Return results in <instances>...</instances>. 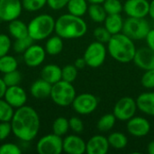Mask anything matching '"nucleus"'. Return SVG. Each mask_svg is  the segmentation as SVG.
<instances>
[{
    "instance_id": "4c0bfd02",
    "label": "nucleus",
    "mask_w": 154,
    "mask_h": 154,
    "mask_svg": "<svg viewBox=\"0 0 154 154\" xmlns=\"http://www.w3.org/2000/svg\"><path fill=\"white\" fill-rule=\"evenodd\" d=\"M141 83L143 88L152 89L154 88V69L145 70L143 73L142 79H141Z\"/></svg>"
},
{
    "instance_id": "4468645a",
    "label": "nucleus",
    "mask_w": 154,
    "mask_h": 154,
    "mask_svg": "<svg viewBox=\"0 0 154 154\" xmlns=\"http://www.w3.org/2000/svg\"><path fill=\"white\" fill-rule=\"evenodd\" d=\"M4 98L14 109H16L23 106H25L28 97L26 91L22 87L17 85L13 87H7L4 95Z\"/></svg>"
},
{
    "instance_id": "c85d7f7f",
    "label": "nucleus",
    "mask_w": 154,
    "mask_h": 154,
    "mask_svg": "<svg viewBox=\"0 0 154 154\" xmlns=\"http://www.w3.org/2000/svg\"><path fill=\"white\" fill-rule=\"evenodd\" d=\"M116 122V117L115 116L114 114H106L99 118L97 124V127L100 132L103 133L108 132L115 126Z\"/></svg>"
},
{
    "instance_id": "a18cd8bd",
    "label": "nucleus",
    "mask_w": 154,
    "mask_h": 154,
    "mask_svg": "<svg viewBox=\"0 0 154 154\" xmlns=\"http://www.w3.org/2000/svg\"><path fill=\"white\" fill-rule=\"evenodd\" d=\"M74 65H75V67H76L78 69H84L86 66H88V65H87V62H86V60H85V59H84L83 57H82V58H78V59L75 60Z\"/></svg>"
},
{
    "instance_id": "bb28decb",
    "label": "nucleus",
    "mask_w": 154,
    "mask_h": 154,
    "mask_svg": "<svg viewBox=\"0 0 154 154\" xmlns=\"http://www.w3.org/2000/svg\"><path fill=\"white\" fill-rule=\"evenodd\" d=\"M107 140H108L109 145L116 150L125 149L128 143V139L125 136V134H124L123 133H120V132L112 133L107 137Z\"/></svg>"
},
{
    "instance_id": "f8f14e48",
    "label": "nucleus",
    "mask_w": 154,
    "mask_h": 154,
    "mask_svg": "<svg viewBox=\"0 0 154 154\" xmlns=\"http://www.w3.org/2000/svg\"><path fill=\"white\" fill-rule=\"evenodd\" d=\"M46 54L45 49L42 46L33 43L23 53V60L28 67L35 68L42 64Z\"/></svg>"
},
{
    "instance_id": "39448f33",
    "label": "nucleus",
    "mask_w": 154,
    "mask_h": 154,
    "mask_svg": "<svg viewBox=\"0 0 154 154\" xmlns=\"http://www.w3.org/2000/svg\"><path fill=\"white\" fill-rule=\"evenodd\" d=\"M76 96V90L72 83L61 79L52 85L50 97L55 105L66 107L72 105Z\"/></svg>"
},
{
    "instance_id": "a19ab883",
    "label": "nucleus",
    "mask_w": 154,
    "mask_h": 154,
    "mask_svg": "<svg viewBox=\"0 0 154 154\" xmlns=\"http://www.w3.org/2000/svg\"><path fill=\"white\" fill-rule=\"evenodd\" d=\"M69 129L75 134H81L84 130V124L82 120L78 116H72L69 120Z\"/></svg>"
},
{
    "instance_id": "473e14b6",
    "label": "nucleus",
    "mask_w": 154,
    "mask_h": 154,
    "mask_svg": "<svg viewBox=\"0 0 154 154\" xmlns=\"http://www.w3.org/2000/svg\"><path fill=\"white\" fill-rule=\"evenodd\" d=\"M103 7L107 14H121L124 11V5L119 0H106L103 3Z\"/></svg>"
},
{
    "instance_id": "8fccbe9b",
    "label": "nucleus",
    "mask_w": 154,
    "mask_h": 154,
    "mask_svg": "<svg viewBox=\"0 0 154 154\" xmlns=\"http://www.w3.org/2000/svg\"><path fill=\"white\" fill-rule=\"evenodd\" d=\"M90 4H103L106 0H88Z\"/></svg>"
},
{
    "instance_id": "f03ea898",
    "label": "nucleus",
    "mask_w": 154,
    "mask_h": 154,
    "mask_svg": "<svg viewBox=\"0 0 154 154\" xmlns=\"http://www.w3.org/2000/svg\"><path fill=\"white\" fill-rule=\"evenodd\" d=\"M87 23L69 13L60 15L55 21V32L62 39H78L87 33Z\"/></svg>"
},
{
    "instance_id": "c03bdc74",
    "label": "nucleus",
    "mask_w": 154,
    "mask_h": 154,
    "mask_svg": "<svg viewBox=\"0 0 154 154\" xmlns=\"http://www.w3.org/2000/svg\"><path fill=\"white\" fill-rule=\"evenodd\" d=\"M145 40H146L148 47L150 49H152L154 51V29H151L150 30V32H148Z\"/></svg>"
},
{
    "instance_id": "09e8293b",
    "label": "nucleus",
    "mask_w": 154,
    "mask_h": 154,
    "mask_svg": "<svg viewBox=\"0 0 154 154\" xmlns=\"http://www.w3.org/2000/svg\"><path fill=\"white\" fill-rule=\"evenodd\" d=\"M147 151L150 154H154V141H152L148 146H147Z\"/></svg>"
},
{
    "instance_id": "f257e3e1",
    "label": "nucleus",
    "mask_w": 154,
    "mask_h": 154,
    "mask_svg": "<svg viewBox=\"0 0 154 154\" xmlns=\"http://www.w3.org/2000/svg\"><path fill=\"white\" fill-rule=\"evenodd\" d=\"M12 133L23 142H32L40 131V116L37 111L29 106L16 108L10 121Z\"/></svg>"
},
{
    "instance_id": "e433bc0d",
    "label": "nucleus",
    "mask_w": 154,
    "mask_h": 154,
    "mask_svg": "<svg viewBox=\"0 0 154 154\" xmlns=\"http://www.w3.org/2000/svg\"><path fill=\"white\" fill-rule=\"evenodd\" d=\"M93 35L96 39V41L102 42V43H107L112 36V34L107 31L106 27H97L94 30Z\"/></svg>"
},
{
    "instance_id": "49530a36",
    "label": "nucleus",
    "mask_w": 154,
    "mask_h": 154,
    "mask_svg": "<svg viewBox=\"0 0 154 154\" xmlns=\"http://www.w3.org/2000/svg\"><path fill=\"white\" fill-rule=\"evenodd\" d=\"M5 90H6V86L4 83L2 78H0V98H3L4 97V95H5Z\"/></svg>"
},
{
    "instance_id": "f3484780",
    "label": "nucleus",
    "mask_w": 154,
    "mask_h": 154,
    "mask_svg": "<svg viewBox=\"0 0 154 154\" xmlns=\"http://www.w3.org/2000/svg\"><path fill=\"white\" fill-rule=\"evenodd\" d=\"M109 147L107 138L104 135L97 134L86 143V152L88 154H106Z\"/></svg>"
},
{
    "instance_id": "6ab92c4d",
    "label": "nucleus",
    "mask_w": 154,
    "mask_h": 154,
    "mask_svg": "<svg viewBox=\"0 0 154 154\" xmlns=\"http://www.w3.org/2000/svg\"><path fill=\"white\" fill-rule=\"evenodd\" d=\"M51 84H50L49 82L41 78L32 84L30 88V93L32 97H33L34 98L45 99L51 96Z\"/></svg>"
},
{
    "instance_id": "9d476101",
    "label": "nucleus",
    "mask_w": 154,
    "mask_h": 154,
    "mask_svg": "<svg viewBox=\"0 0 154 154\" xmlns=\"http://www.w3.org/2000/svg\"><path fill=\"white\" fill-rule=\"evenodd\" d=\"M137 109L136 100L131 97H124L116 103L113 114L119 121L125 122L134 116Z\"/></svg>"
},
{
    "instance_id": "c9c22d12",
    "label": "nucleus",
    "mask_w": 154,
    "mask_h": 154,
    "mask_svg": "<svg viewBox=\"0 0 154 154\" xmlns=\"http://www.w3.org/2000/svg\"><path fill=\"white\" fill-rule=\"evenodd\" d=\"M23 7L28 12H36L47 5V0H22Z\"/></svg>"
},
{
    "instance_id": "ea45409f",
    "label": "nucleus",
    "mask_w": 154,
    "mask_h": 154,
    "mask_svg": "<svg viewBox=\"0 0 154 154\" xmlns=\"http://www.w3.org/2000/svg\"><path fill=\"white\" fill-rule=\"evenodd\" d=\"M21 148L13 143H5L0 145V154H21Z\"/></svg>"
},
{
    "instance_id": "423d86ee",
    "label": "nucleus",
    "mask_w": 154,
    "mask_h": 154,
    "mask_svg": "<svg viewBox=\"0 0 154 154\" xmlns=\"http://www.w3.org/2000/svg\"><path fill=\"white\" fill-rule=\"evenodd\" d=\"M149 22L145 18L128 17L124 22L122 32L132 40H143L151 30Z\"/></svg>"
},
{
    "instance_id": "de8ad7c7",
    "label": "nucleus",
    "mask_w": 154,
    "mask_h": 154,
    "mask_svg": "<svg viewBox=\"0 0 154 154\" xmlns=\"http://www.w3.org/2000/svg\"><path fill=\"white\" fill-rule=\"evenodd\" d=\"M149 15L154 20V0H152L149 4Z\"/></svg>"
},
{
    "instance_id": "2f4dec72",
    "label": "nucleus",
    "mask_w": 154,
    "mask_h": 154,
    "mask_svg": "<svg viewBox=\"0 0 154 154\" xmlns=\"http://www.w3.org/2000/svg\"><path fill=\"white\" fill-rule=\"evenodd\" d=\"M2 79H3L4 83L5 84L6 88L17 86V85H20V83L22 81V74L20 71L15 69L14 71L5 73L4 76L2 77Z\"/></svg>"
},
{
    "instance_id": "4be33fe9",
    "label": "nucleus",
    "mask_w": 154,
    "mask_h": 154,
    "mask_svg": "<svg viewBox=\"0 0 154 154\" xmlns=\"http://www.w3.org/2000/svg\"><path fill=\"white\" fill-rule=\"evenodd\" d=\"M124 22L125 21L120 14H107L106 20L104 21L105 27L112 35L122 32L124 27Z\"/></svg>"
},
{
    "instance_id": "a211bd4d",
    "label": "nucleus",
    "mask_w": 154,
    "mask_h": 154,
    "mask_svg": "<svg viewBox=\"0 0 154 154\" xmlns=\"http://www.w3.org/2000/svg\"><path fill=\"white\" fill-rule=\"evenodd\" d=\"M63 152L68 154L86 152V142L77 134H70L63 139Z\"/></svg>"
},
{
    "instance_id": "cd10ccee",
    "label": "nucleus",
    "mask_w": 154,
    "mask_h": 154,
    "mask_svg": "<svg viewBox=\"0 0 154 154\" xmlns=\"http://www.w3.org/2000/svg\"><path fill=\"white\" fill-rule=\"evenodd\" d=\"M18 62L17 60L12 55H4L0 57V72L5 74L10 71L17 69Z\"/></svg>"
},
{
    "instance_id": "1a4fd4ad",
    "label": "nucleus",
    "mask_w": 154,
    "mask_h": 154,
    "mask_svg": "<svg viewBox=\"0 0 154 154\" xmlns=\"http://www.w3.org/2000/svg\"><path fill=\"white\" fill-rule=\"evenodd\" d=\"M72 107L76 113L82 116L92 114L98 106V99L96 96L89 93H82L75 97Z\"/></svg>"
},
{
    "instance_id": "7c9ffc66",
    "label": "nucleus",
    "mask_w": 154,
    "mask_h": 154,
    "mask_svg": "<svg viewBox=\"0 0 154 154\" xmlns=\"http://www.w3.org/2000/svg\"><path fill=\"white\" fill-rule=\"evenodd\" d=\"M14 111V108L4 97L0 98V122H10Z\"/></svg>"
},
{
    "instance_id": "20e7f679",
    "label": "nucleus",
    "mask_w": 154,
    "mask_h": 154,
    "mask_svg": "<svg viewBox=\"0 0 154 154\" xmlns=\"http://www.w3.org/2000/svg\"><path fill=\"white\" fill-rule=\"evenodd\" d=\"M54 18L48 14H42L32 18L28 23V34L35 41L48 39L55 31Z\"/></svg>"
},
{
    "instance_id": "79ce46f5",
    "label": "nucleus",
    "mask_w": 154,
    "mask_h": 154,
    "mask_svg": "<svg viewBox=\"0 0 154 154\" xmlns=\"http://www.w3.org/2000/svg\"><path fill=\"white\" fill-rule=\"evenodd\" d=\"M12 134V126L10 122H0V142L6 140Z\"/></svg>"
},
{
    "instance_id": "5701e85b",
    "label": "nucleus",
    "mask_w": 154,
    "mask_h": 154,
    "mask_svg": "<svg viewBox=\"0 0 154 154\" xmlns=\"http://www.w3.org/2000/svg\"><path fill=\"white\" fill-rule=\"evenodd\" d=\"M8 31L12 37L14 39H20L28 36V24H26L24 22L14 19L11 22H9L8 24Z\"/></svg>"
},
{
    "instance_id": "393cba45",
    "label": "nucleus",
    "mask_w": 154,
    "mask_h": 154,
    "mask_svg": "<svg viewBox=\"0 0 154 154\" xmlns=\"http://www.w3.org/2000/svg\"><path fill=\"white\" fill-rule=\"evenodd\" d=\"M67 8L69 14L82 17L88 9L87 0H69Z\"/></svg>"
},
{
    "instance_id": "ddd939ff",
    "label": "nucleus",
    "mask_w": 154,
    "mask_h": 154,
    "mask_svg": "<svg viewBox=\"0 0 154 154\" xmlns=\"http://www.w3.org/2000/svg\"><path fill=\"white\" fill-rule=\"evenodd\" d=\"M149 4L147 0H126L124 11L128 17L145 18L149 14Z\"/></svg>"
},
{
    "instance_id": "0eeeda50",
    "label": "nucleus",
    "mask_w": 154,
    "mask_h": 154,
    "mask_svg": "<svg viewBox=\"0 0 154 154\" xmlns=\"http://www.w3.org/2000/svg\"><path fill=\"white\" fill-rule=\"evenodd\" d=\"M106 51L107 50L104 43L96 41L87 47L83 58L88 67L98 68L104 63L106 57Z\"/></svg>"
},
{
    "instance_id": "c756f323",
    "label": "nucleus",
    "mask_w": 154,
    "mask_h": 154,
    "mask_svg": "<svg viewBox=\"0 0 154 154\" xmlns=\"http://www.w3.org/2000/svg\"><path fill=\"white\" fill-rule=\"evenodd\" d=\"M69 130V120L63 116H60L56 118L52 124V133L59 135L63 136L65 135L68 131Z\"/></svg>"
},
{
    "instance_id": "a878e982",
    "label": "nucleus",
    "mask_w": 154,
    "mask_h": 154,
    "mask_svg": "<svg viewBox=\"0 0 154 154\" xmlns=\"http://www.w3.org/2000/svg\"><path fill=\"white\" fill-rule=\"evenodd\" d=\"M88 13L91 20L95 23H103L107 16V14L105 11L102 4H90Z\"/></svg>"
},
{
    "instance_id": "9b49d317",
    "label": "nucleus",
    "mask_w": 154,
    "mask_h": 154,
    "mask_svg": "<svg viewBox=\"0 0 154 154\" xmlns=\"http://www.w3.org/2000/svg\"><path fill=\"white\" fill-rule=\"evenodd\" d=\"M23 9L22 0H0V20L9 23L18 19Z\"/></svg>"
},
{
    "instance_id": "72a5a7b5",
    "label": "nucleus",
    "mask_w": 154,
    "mask_h": 154,
    "mask_svg": "<svg viewBox=\"0 0 154 154\" xmlns=\"http://www.w3.org/2000/svg\"><path fill=\"white\" fill-rule=\"evenodd\" d=\"M78 77V69L75 65L69 64L61 69V79L67 82H74Z\"/></svg>"
},
{
    "instance_id": "7ed1b4c3",
    "label": "nucleus",
    "mask_w": 154,
    "mask_h": 154,
    "mask_svg": "<svg viewBox=\"0 0 154 154\" xmlns=\"http://www.w3.org/2000/svg\"><path fill=\"white\" fill-rule=\"evenodd\" d=\"M107 51L111 57L120 63H129L134 60L136 48L134 40L123 32L114 34L107 42Z\"/></svg>"
},
{
    "instance_id": "58836bf2",
    "label": "nucleus",
    "mask_w": 154,
    "mask_h": 154,
    "mask_svg": "<svg viewBox=\"0 0 154 154\" xmlns=\"http://www.w3.org/2000/svg\"><path fill=\"white\" fill-rule=\"evenodd\" d=\"M12 46L11 39L5 33H0V57L8 54Z\"/></svg>"
},
{
    "instance_id": "2eb2a0df",
    "label": "nucleus",
    "mask_w": 154,
    "mask_h": 154,
    "mask_svg": "<svg viewBox=\"0 0 154 154\" xmlns=\"http://www.w3.org/2000/svg\"><path fill=\"white\" fill-rule=\"evenodd\" d=\"M127 132L134 137H144L151 130L150 122L141 116H134L127 121Z\"/></svg>"
},
{
    "instance_id": "dca6fc26",
    "label": "nucleus",
    "mask_w": 154,
    "mask_h": 154,
    "mask_svg": "<svg viewBox=\"0 0 154 154\" xmlns=\"http://www.w3.org/2000/svg\"><path fill=\"white\" fill-rule=\"evenodd\" d=\"M134 62L141 69H154V51L148 46L136 50Z\"/></svg>"
},
{
    "instance_id": "37998d69",
    "label": "nucleus",
    "mask_w": 154,
    "mask_h": 154,
    "mask_svg": "<svg viewBox=\"0 0 154 154\" xmlns=\"http://www.w3.org/2000/svg\"><path fill=\"white\" fill-rule=\"evenodd\" d=\"M69 0H47V5L52 10H60L67 6Z\"/></svg>"
},
{
    "instance_id": "f704fd0d",
    "label": "nucleus",
    "mask_w": 154,
    "mask_h": 154,
    "mask_svg": "<svg viewBox=\"0 0 154 154\" xmlns=\"http://www.w3.org/2000/svg\"><path fill=\"white\" fill-rule=\"evenodd\" d=\"M34 41L28 35L23 38L15 39L14 43V51L17 53H23L32 44H33Z\"/></svg>"
},
{
    "instance_id": "412c9836",
    "label": "nucleus",
    "mask_w": 154,
    "mask_h": 154,
    "mask_svg": "<svg viewBox=\"0 0 154 154\" xmlns=\"http://www.w3.org/2000/svg\"><path fill=\"white\" fill-rule=\"evenodd\" d=\"M41 78L53 85L61 80V68L56 64L45 65L41 70Z\"/></svg>"
},
{
    "instance_id": "b1692460",
    "label": "nucleus",
    "mask_w": 154,
    "mask_h": 154,
    "mask_svg": "<svg viewBox=\"0 0 154 154\" xmlns=\"http://www.w3.org/2000/svg\"><path fill=\"white\" fill-rule=\"evenodd\" d=\"M45 51L51 56H56L60 54L63 50V39L59 35L49 37L45 43Z\"/></svg>"
},
{
    "instance_id": "6e6552de",
    "label": "nucleus",
    "mask_w": 154,
    "mask_h": 154,
    "mask_svg": "<svg viewBox=\"0 0 154 154\" xmlns=\"http://www.w3.org/2000/svg\"><path fill=\"white\" fill-rule=\"evenodd\" d=\"M36 151L40 154H60L63 152V139L53 133L46 134L37 142Z\"/></svg>"
},
{
    "instance_id": "aec40b11",
    "label": "nucleus",
    "mask_w": 154,
    "mask_h": 154,
    "mask_svg": "<svg viewBox=\"0 0 154 154\" xmlns=\"http://www.w3.org/2000/svg\"><path fill=\"white\" fill-rule=\"evenodd\" d=\"M137 108L143 114L154 116V92H144L136 98Z\"/></svg>"
}]
</instances>
